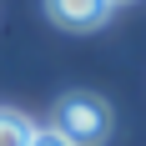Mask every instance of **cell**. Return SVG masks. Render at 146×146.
Returning <instances> with one entry per match:
<instances>
[{
    "instance_id": "cell-1",
    "label": "cell",
    "mask_w": 146,
    "mask_h": 146,
    "mask_svg": "<svg viewBox=\"0 0 146 146\" xmlns=\"http://www.w3.org/2000/svg\"><path fill=\"white\" fill-rule=\"evenodd\" d=\"M50 131H60L71 146H101L111 136V106L96 96V91H71L56 101V121Z\"/></svg>"
},
{
    "instance_id": "cell-2",
    "label": "cell",
    "mask_w": 146,
    "mask_h": 146,
    "mask_svg": "<svg viewBox=\"0 0 146 146\" xmlns=\"http://www.w3.org/2000/svg\"><path fill=\"white\" fill-rule=\"evenodd\" d=\"M45 15L60 30H96L111 15V0H45Z\"/></svg>"
},
{
    "instance_id": "cell-3",
    "label": "cell",
    "mask_w": 146,
    "mask_h": 146,
    "mask_svg": "<svg viewBox=\"0 0 146 146\" xmlns=\"http://www.w3.org/2000/svg\"><path fill=\"white\" fill-rule=\"evenodd\" d=\"M35 126H30L20 111H0V146H30Z\"/></svg>"
},
{
    "instance_id": "cell-4",
    "label": "cell",
    "mask_w": 146,
    "mask_h": 146,
    "mask_svg": "<svg viewBox=\"0 0 146 146\" xmlns=\"http://www.w3.org/2000/svg\"><path fill=\"white\" fill-rule=\"evenodd\" d=\"M30 146H71V141H66L60 131H50V126H45V131H35V136H30Z\"/></svg>"
},
{
    "instance_id": "cell-5",
    "label": "cell",
    "mask_w": 146,
    "mask_h": 146,
    "mask_svg": "<svg viewBox=\"0 0 146 146\" xmlns=\"http://www.w3.org/2000/svg\"><path fill=\"white\" fill-rule=\"evenodd\" d=\"M111 5H116V0H111Z\"/></svg>"
}]
</instances>
